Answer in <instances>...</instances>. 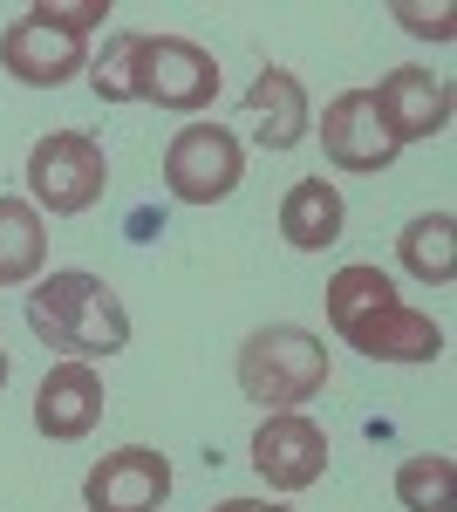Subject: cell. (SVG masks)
<instances>
[{
    "mask_svg": "<svg viewBox=\"0 0 457 512\" xmlns=\"http://www.w3.org/2000/svg\"><path fill=\"white\" fill-rule=\"evenodd\" d=\"M137 35L144 28H116L110 41H103V55H89V89L103 96V103H130V62H137Z\"/></svg>",
    "mask_w": 457,
    "mask_h": 512,
    "instance_id": "obj_18",
    "label": "cell"
},
{
    "mask_svg": "<svg viewBox=\"0 0 457 512\" xmlns=\"http://www.w3.org/2000/svg\"><path fill=\"white\" fill-rule=\"evenodd\" d=\"M232 376H239L246 403H260V410L273 417V410H301V403H314V396L328 390L335 355L321 349V335H314V328L273 321V328H253V335L239 342Z\"/></svg>",
    "mask_w": 457,
    "mask_h": 512,
    "instance_id": "obj_3",
    "label": "cell"
},
{
    "mask_svg": "<svg viewBox=\"0 0 457 512\" xmlns=\"http://www.w3.org/2000/svg\"><path fill=\"white\" fill-rule=\"evenodd\" d=\"M307 123H314V103H307V82L294 69L267 62L246 82V130H253L260 151H294L307 137Z\"/></svg>",
    "mask_w": 457,
    "mask_h": 512,
    "instance_id": "obj_13",
    "label": "cell"
},
{
    "mask_svg": "<svg viewBox=\"0 0 457 512\" xmlns=\"http://www.w3.org/2000/svg\"><path fill=\"white\" fill-rule=\"evenodd\" d=\"M321 151L335 171H389L396 164V144L382 130L369 89H342L328 110H321Z\"/></svg>",
    "mask_w": 457,
    "mask_h": 512,
    "instance_id": "obj_12",
    "label": "cell"
},
{
    "mask_svg": "<svg viewBox=\"0 0 457 512\" xmlns=\"http://www.w3.org/2000/svg\"><path fill=\"white\" fill-rule=\"evenodd\" d=\"M103 410H110V396H103V376L89 369V362H55L48 376H41L35 390V431L55 437V444H76L103 424Z\"/></svg>",
    "mask_w": 457,
    "mask_h": 512,
    "instance_id": "obj_11",
    "label": "cell"
},
{
    "mask_svg": "<svg viewBox=\"0 0 457 512\" xmlns=\"http://www.w3.org/2000/svg\"><path fill=\"white\" fill-rule=\"evenodd\" d=\"M396 21L410 28V35H430V41H451L457 35V7H396Z\"/></svg>",
    "mask_w": 457,
    "mask_h": 512,
    "instance_id": "obj_20",
    "label": "cell"
},
{
    "mask_svg": "<svg viewBox=\"0 0 457 512\" xmlns=\"http://www.w3.org/2000/svg\"><path fill=\"white\" fill-rule=\"evenodd\" d=\"M246 178V144L219 123H185L164 151V185L178 205H219Z\"/></svg>",
    "mask_w": 457,
    "mask_h": 512,
    "instance_id": "obj_6",
    "label": "cell"
},
{
    "mask_svg": "<svg viewBox=\"0 0 457 512\" xmlns=\"http://www.w3.org/2000/svg\"><path fill=\"white\" fill-rule=\"evenodd\" d=\"M396 506L403 512H457V465L444 451H417L396 465Z\"/></svg>",
    "mask_w": 457,
    "mask_h": 512,
    "instance_id": "obj_17",
    "label": "cell"
},
{
    "mask_svg": "<svg viewBox=\"0 0 457 512\" xmlns=\"http://www.w3.org/2000/svg\"><path fill=\"white\" fill-rule=\"evenodd\" d=\"M164 499H171V458L151 451V444H123L82 478V506L89 512H157Z\"/></svg>",
    "mask_w": 457,
    "mask_h": 512,
    "instance_id": "obj_10",
    "label": "cell"
},
{
    "mask_svg": "<svg viewBox=\"0 0 457 512\" xmlns=\"http://www.w3.org/2000/svg\"><path fill=\"white\" fill-rule=\"evenodd\" d=\"M328 328L369 362H437L444 328L417 315L382 267H342L328 280Z\"/></svg>",
    "mask_w": 457,
    "mask_h": 512,
    "instance_id": "obj_1",
    "label": "cell"
},
{
    "mask_svg": "<svg viewBox=\"0 0 457 512\" xmlns=\"http://www.w3.org/2000/svg\"><path fill=\"white\" fill-rule=\"evenodd\" d=\"M0 383H7V349H0Z\"/></svg>",
    "mask_w": 457,
    "mask_h": 512,
    "instance_id": "obj_22",
    "label": "cell"
},
{
    "mask_svg": "<svg viewBox=\"0 0 457 512\" xmlns=\"http://www.w3.org/2000/svg\"><path fill=\"white\" fill-rule=\"evenodd\" d=\"M48 267V226L28 198L0 192V287H28Z\"/></svg>",
    "mask_w": 457,
    "mask_h": 512,
    "instance_id": "obj_15",
    "label": "cell"
},
{
    "mask_svg": "<svg viewBox=\"0 0 457 512\" xmlns=\"http://www.w3.org/2000/svg\"><path fill=\"white\" fill-rule=\"evenodd\" d=\"M35 14H48V21L69 28V35H89L96 21H110V0H41Z\"/></svg>",
    "mask_w": 457,
    "mask_h": 512,
    "instance_id": "obj_19",
    "label": "cell"
},
{
    "mask_svg": "<svg viewBox=\"0 0 457 512\" xmlns=\"http://www.w3.org/2000/svg\"><path fill=\"white\" fill-rule=\"evenodd\" d=\"M28 328L35 342L62 349L69 362H96V355L130 349V308L103 274L89 267H55L48 280H35L28 294Z\"/></svg>",
    "mask_w": 457,
    "mask_h": 512,
    "instance_id": "obj_2",
    "label": "cell"
},
{
    "mask_svg": "<svg viewBox=\"0 0 457 512\" xmlns=\"http://www.w3.org/2000/svg\"><path fill=\"white\" fill-rule=\"evenodd\" d=\"M369 103H376L389 144L403 151V144H423V137H444V123H451V82L410 62V69H389L369 89Z\"/></svg>",
    "mask_w": 457,
    "mask_h": 512,
    "instance_id": "obj_9",
    "label": "cell"
},
{
    "mask_svg": "<svg viewBox=\"0 0 457 512\" xmlns=\"http://www.w3.org/2000/svg\"><path fill=\"white\" fill-rule=\"evenodd\" d=\"M103 192H110V158L89 130H48L28 151V205L35 212L76 219L89 205H103Z\"/></svg>",
    "mask_w": 457,
    "mask_h": 512,
    "instance_id": "obj_5",
    "label": "cell"
},
{
    "mask_svg": "<svg viewBox=\"0 0 457 512\" xmlns=\"http://www.w3.org/2000/svg\"><path fill=\"white\" fill-rule=\"evenodd\" d=\"M0 69L28 89H62L89 69V35H69V28H55L48 14L28 7L21 21L0 28Z\"/></svg>",
    "mask_w": 457,
    "mask_h": 512,
    "instance_id": "obj_7",
    "label": "cell"
},
{
    "mask_svg": "<svg viewBox=\"0 0 457 512\" xmlns=\"http://www.w3.org/2000/svg\"><path fill=\"white\" fill-rule=\"evenodd\" d=\"M219 96V55L191 35H137L130 62V103H157L171 117H198Z\"/></svg>",
    "mask_w": 457,
    "mask_h": 512,
    "instance_id": "obj_4",
    "label": "cell"
},
{
    "mask_svg": "<svg viewBox=\"0 0 457 512\" xmlns=\"http://www.w3.org/2000/svg\"><path fill=\"white\" fill-rule=\"evenodd\" d=\"M342 226H348V205L328 178H294L287 185V198H280V239L294 253H328L342 239Z\"/></svg>",
    "mask_w": 457,
    "mask_h": 512,
    "instance_id": "obj_14",
    "label": "cell"
},
{
    "mask_svg": "<svg viewBox=\"0 0 457 512\" xmlns=\"http://www.w3.org/2000/svg\"><path fill=\"white\" fill-rule=\"evenodd\" d=\"M212 512H287V506H267V499H219Z\"/></svg>",
    "mask_w": 457,
    "mask_h": 512,
    "instance_id": "obj_21",
    "label": "cell"
},
{
    "mask_svg": "<svg viewBox=\"0 0 457 512\" xmlns=\"http://www.w3.org/2000/svg\"><path fill=\"white\" fill-rule=\"evenodd\" d=\"M396 260H403V274H417L423 287H451L457 280V219L451 212L410 219L403 239H396Z\"/></svg>",
    "mask_w": 457,
    "mask_h": 512,
    "instance_id": "obj_16",
    "label": "cell"
},
{
    "mask_svg": "<svg viewBox=\"0 0 457 512\" xmlns=\"http://www.w3.org/2000/svg\"><path fill=\"white\" fill-rule=\"evenodd\" d=\"M253 472L267 478L273 492H307L328 472V431L301 417V410H273L253 431Z\"/></svg>",
    "mask_w": 457,
    "mask_h": 512,
    "instance_id": "obj_8",
    "label": "cell"
}]
</instances>
